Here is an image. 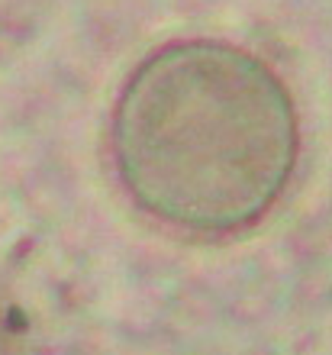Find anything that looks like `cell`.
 <instances>
[{
  "label": "cell",
  "instance_id": "2",
  "mask_svg": "<svg viewBox=\"0 0 332 355\" xmlns=\"http://www.w3.org/2000/svg\"><path fill=\"white\" fill-rule=\"evenodd\" d=\"M0 355H7V333H3V323H0Z\"/></svg>",
  "mask_w": 332,
  "mask_h": 355
},
{
  "label": "cell",
  "instance_id": "1",
  "mask_svg": "<svg viewBox=\"0 0 332 355\" xmlns=\"http://www.w3.org/2000/svg\"><path fill=\"white\" fill-rule=\"evenodd\" d=\"M113 159L148 216L191 233H232L259 223L290 184L294 103L245 49L168 42L123 85Z\"/></svg>",
  "mask_w": 332,
  "mask_h": 355
}]
</instances>
